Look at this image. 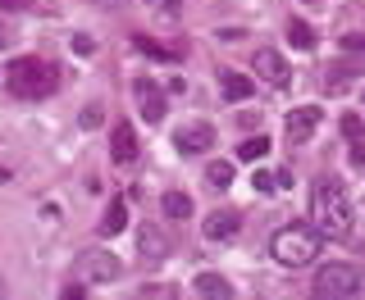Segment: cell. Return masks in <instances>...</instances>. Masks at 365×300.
Here are the masks:
<instances>
[{"label": "cell", "instance_id": "cell-1", "mask_svg": "<svg viewBox=\"0 0 365 300\" xmlns=\"http://www.w3.org/2000/svg\"><path fill=\"white\" fill-rule=\"evenodd\" d=\"M311 223H315V232L329 237V241H342V237L351 232V223H356L347 191H342L334 178H319L315 182V191H311Z\"/></svg>", "mask_w": 365, "mask_h": 300}, {"label": "cell", "instance_id": "cell-11", "mask_svg": "<svg viewBox=\"0 0 365 300\" xmlns=\"http://www.w3.org/2000/svg\"><path fill=\"white\" fill-rule=\"evenodd\" d=\"M237 227H242L237 210H215L210 218H205V241H233Z\"/></svg>", "mask_w": 365, "mask_h": 300}, {"label": "cell", "instance_id": "cell-19", "mask_svg": "<svg viewBox=\"0 0 365 300\" xmlns=\"http://www.w3.org/2000/svg\"><path fill=\"white\" fill-rule=\"evenodd\" d=\"M237 155H242V159H265L269 155V136H251V141H242Z\"/></svg>", "mask_w": 365, "mask_h": 300}, {"label": "cell", "instance_id": "cell-3", "mask_svg": "<svg viewBox=\"0 0 365 300\" xmlns=\"http://www.w3.org/2000/svg\"><path fill=\"white\" fill-rule=\"evenodd\" d=\"M319 237L315 232V223H292V227H283L279 237H274V259L283 264V269H302V264H311L319 255Z\"/></svg>", "mask_w": 365, "mask_h": 300}, {"label": "cell", "instance_id": "cell-22", "mask_svg": "<svg viewBox=\"0 0 365 300\" xmlns=\"http://www.w3.org/2000/svg\"><path fill=\"white\" fill-rule=\"evenodd\" d=\"M37 0H0V9H32Z\"/></svg>", "mask_w": 365, "mask_h": 300}, {"label": "cell", "instance_id": "cell-4", "mask_svg": "<svg viewBox=\"0 0 365 300\" xmlns=\"http://www.w3.org/2000/svg\"><path fill=\"white\" fill-rule=\"evenodd\" d=\"M365 291V273L356 269V264H324V269L315 273V282H311V296L319 300H351V296H361Z\"/></svg>", "mask_w": 365, "mask_h": 300}, {"label": "cell", "instance_id": "cell-16", "mask_svg": "<svg viewBox=\"0 0 365 300\" xmlns=\"http://www.w3.org/2000/svg\"><path fill=\"white\" fill-rule=\"evenodd\" d=\"M220 82H224V96L228 100H247L251 91H256V87H251V77H242V73H224Z\"/></svg>", "mask_w": 365, "mask_h": 300}, {"label": "cell", "instance_id": "cell-15", "mask_svg": "<svg viewBox=\"0 0 365 300\" xmlns=\"http://www.w3.org/2000/svg\"><path fill=\"white\" fill-rule=\"evenodd\" d=\"M142 259H146V264L165 259V237H160L155 227H142Z\"/></svg>", "mask_w": 365, "mask_h": 300}, {"label": "cell", "instance_id": "cell-13", "mask_svg": "<svg viewBox=\"0 0 365 300\" xmlns=\"http://www.w3.org/2000/svg\"><path fill=\"white\" fill-rule=\"evenodd\" d=\"M123 223H128V205H123V200H110V210L101 214V237H119Z\"/></svg>", "mask_w": 365, "mask_h": 300}, {"label": "cell", "instance_id": "cell-9", "mask_svg": "<svg viewBox=\"0 0 365 300\" xmlns=\"http://www.w3.org/2000/svg\"><path fill=\"white\" fill-rule=\"evenodd\" d=\"M110 159H114V164H133V159H137V132H133L128 119H119L110 128Z\"/></svg>", "mask_w": 365, "mask_h": 300}, {"label": "cell", "instance_id": "cell-21", "mask_svg": "<svg viewBox=\"0 0 365 300\" xmlns=\"http://www.w3.org/2000/svg\"><path fill=\"white\" fill-rule=\"evenodd\" d=\"M137 50H146V55H155V60H178L169 45H160V41H146V37H137Z\"/></svg>", "mask_w": 365, "mask_h": 300}, {"label": "cell", "instance_id": "cell-5", "mask_svg": "<svg viewBox=\"0 0 365 300\" xmlns=\"http://www.w3.org/2000/svg\"><path fill=\"white\" fill-rule=\"evenodd\" d=\"M123 273V264L114 250H83V255L73 259V282L83 286H101V282H114Z\"/></svg>", "mask_w": 365, "mask_h": 300}, {"label": "cell", "instance_id": "cell-23", "mask_svg": "<svg viewBox=\"0 0 365 300\" xmlns=\"http://www.w3.org/2000/svg\"><path fill=\"white\" fill-rule=\"evenodd\" d=\"M342 45H347V50H365V37H356V32H351V37H342Z\"/></svg>", "mask_w": 365, "mask_h": 300}, {"label": "cell", "instance_id": "cell-18", "mask_svg": "<svg viewBox=\"0 0 365 300\" xmlns=\"http://www.w3.org/2000/svg\"><path fill=\"white\" fill-rule=\"evenodd\" d=\"M342 132H347V141H351V155L365 159V146H361V119H356V114H347V119H342Z\"/></svg>", "mask_w": 365, "mask_h": 300}, {"label": "cell", "instance_id": "cell-14", "mask_svg": "<svg viewBox=\"0 0 365 300\" xmlns=\"http://www.w3.org/2000/svg\"><path fill=\"white\" fill-rule=\"evenodd\" d=\"M283 32H288V41L297 45V50H315V32L306 28L302 18H288V28H283Z\"/></svg>", "mask_w": 365, "mask_h": 300}, {"label": "cell", "instance_id": "cell-12", "mask_svg": "<svg viewBox=\"0 0 365 300\" xmlns=\"http://www.w3.org/2000/svg\"><path fill=\"white\" fill-rule=\"evenodd\" d=\"M192 291H197V296H220V300H228V296H233V282H228L224 273H197Z\"/></svg>", "mask_w": 365, "mask_h": 300}, {"label": "cell", "instance_id": "cell-17", "mask_svg": "<svg viewBox=\"0 0 365 300\" xmlns=\"http://www.w3.org/2000/svg\"><path fill=\"white\" fill-rule=\"evenodd\" d=\"M160 205H165L169 218H187V214H192V200H187L182 191H165V200H160Z\"/></svg>", "mask_w": 365, "mask_h": 300}, {"label": "cell", "instance_id": "cell-2", "mask_svg": "<svg viewBox=\"0 0 365 300\" xmlns=\"http://www.w3.org/2000/svg\"><path fill=\"white\" fill-rule=\"evenodd\" d=\"M5 87H9V96H19V100H46L60 87V68L51 60H41V55H23V60L9 64Z\"/></svg>", "mask_w": 365, "mask_h": 300}, {"label": "cell", "instance_id": "cell-10", "mask_svg": "<svg viewBox=\"0 0 365 300\" xmlns=\"http://www.w3.org/2000/svg\"><path fill=\"white\" fill-rule=\"evenodd\" d=\"M174 146L182 150V155H201V150L215 146V128H210V123H187V128H178Z\"/></svg>", "mask_w": 365, "mask_h": 300}, {"label": "cell", "instance_id": "cell-20", "mask_svg": "<svg viewBox=\"0 0 365 300\" xmlns=\"http://www.w3.org/2000/svg\"><path fill=\"white\" fill-rule=\"evenodd\" d=\"M205 178H210V187H228V182H233V164H224V159H220V164L205 168Z\"/></svg>", "mask_w": 365, "mask_h": 300}, {"label": "cell", "instance_id": "cell-24", "mask_svg": "<svg viewBox=\"0 0 365 300\" xmlns=\"http://www.w3.org/2000/svg\"><path fill=\"white\" fill-rule=\"evenodd\" d=\"M5 41H9V37H5V28H0V45H5Z\"/></svg>", "mask_w": 365, "mask_h": 300}, {"label": "cell", "instance_id": "cell-6", "mask_svg": "<svg viewBox=\"0 0 365 300\" xmlns=\"http://www.w3.org/2000/svg\"><path fill=\"white\" fill-rule=\"evenodd\" d=\"M319 128V109L315 105H306V109H292L288 119H283V136H288L292 146H302V141H311Z\"/></svg>", "mask_w": 365, "mask_h": 300}, {"label": "cell", "instance_id": "cell-8", "mask_svg": "<svg viewBox=\"0 0 365 300\" xmlns=\"http://www.w3.org/2000/svg\"><path fill=\"white\" fill-rule=\"evenodd\" d=\"M256 77H265V82L283 87V82L292 77V68H288V60H283L274 45H260V50H256Z\"/></svg>", "mask_w": 365, "mask_h": 300}, {"label": "cell", "instance_id": "cell-7", "mask_svg": "<svg viewBox=\"0 0 365 300\" xmlns=\"http://www.w3.org/2000/svg\"><path fill=\"white\" fill-rule=\"evenodd\" d=\"M133 96H137V109L146 114V123H160V119H165V91H160L151 77H137V82H133Z\"/></svg>", "mask_w": 365, "mask_h": 300}]
</instances>
